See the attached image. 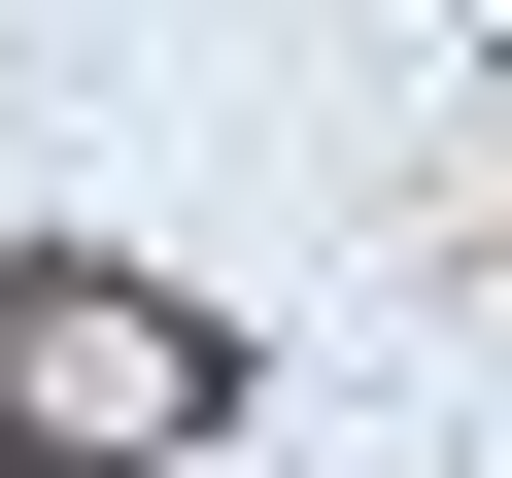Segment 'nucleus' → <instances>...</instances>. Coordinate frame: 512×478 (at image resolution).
<instances>
[{"instance_id": "f257e3e1", "label": "nucleus", "mask_w": 512, "mask_h": 478, "mask_svg": "<svg viewBox=\"0 0 512 478\" xmlns=\"http://www.w3.org/2000/svg\"><path fill=\"white\" fill-rule=\"evenodd\" d=\"M239 444V308L137 239H0V478H171Z\"/></svg>"}]
</instances>
